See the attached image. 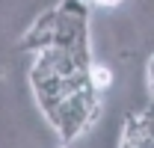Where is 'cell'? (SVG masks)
Listing matches in <instances>:
<instances>
[{
	"label": "cell",
	"mask_w": 154,
	"mask_h": 148,
	"mask_svg": "<svg viewBox=\"0 0 154 148\" xmlns=\"http://www.w3.org/2000/svg\"><path fill=\"white\" fill-rule=\"evenodd\" d=\"M119 148H154V136H151V104H148L142 113H128V116H125V128H122Z\"/></svg>",
	"instance_id": "cell-1"
},
{
	"label": "cell",
	"mask_w": 154,
	"mask_h": 148,
	"mask_svg": "<svg viewBox=\"0 0 154 148\" xmlns=\"http://www.w3.org/2000/svg\"><path fill=\"white\" fill-rule=\"evenodd\" d=\"M54 27H57V6L54 9H48V12H42L33 24H30V30L21 36V51H45V48H51L54 45Z\"/></svg>",
	"instance_id": "cell-2"
},
{
	"label": "cell",
	"mask_w": 154,
	"mask_h": 148,
	"mask_svg": "<svg viewBox=\"0 0 154 148\" xmlns=\"http://www.w3.org/2000/svg\"><path fill=\"white\" fill-rule=\"evenodd\" d=\"M57 12L62 18H74V21H89V0H62L57 6Z\"/></svg>",
	"instance_id": "cell-3"
},
{
	"label": "cell",
	"mask_w": 154,
	"mask_h": 148,
	"mask_svg": "<svg viewBox=\"0 0 154 148\" xmlns=\"http://www.w3.org/2000/svg\"><path fill=\"white\" fill-rule=\"evenodd\" d=\"M86 74H89V86H92L98 95L107 92V89L113 86V71H110L107 65H89V71H86Z\"/></svg>",
	"instance_id": "cell-4"
},
{
	"label": "cell",
	"mask_w": 154,
	"mask_h": 148,
	"mask_svg": "<svg viewBox=\"0 0 154 148\" xmlns=\"http://www.w3.org/2000/svg\"><path fill=\"white\" fill-rule=\"evenodd\" d=\"M95 3H101V6H119L122 0H95Z\"/></svg>",
	"instance_id": "cell-5"
}]
</instances>
